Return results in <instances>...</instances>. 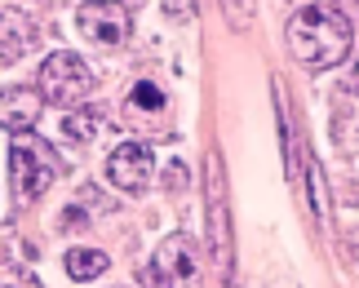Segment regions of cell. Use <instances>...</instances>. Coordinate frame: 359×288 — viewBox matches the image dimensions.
Here are the masks:
<instances>
[{
	"label": "cell",
	"mask_w": 359,
	"mask_h": 288,
	"mask_svg": "<svg viewBox=\"0 0 359 288\" xmlns=\"http://www.w3.org/2000/svg\"><path fill=\"white\" fill-rule=\"evenodd\" d=\"M351 40L355 32H351L346 13H337L333 5H306L288 18V49H293L297 62L315 67V71L337 67L351 53Z\"/></svg>",
	"instance_id": "cell-1"
},
{
	"label": "cell",
	"mask_w": 359,
	"mask_h": 288,
	"mask_svg": "<svg viewBox=\"0 0 359 288\" xmlns=\"http://www.w3.org/2000/svg\"><path fill=\"white\" fill-rule=\"evenodd\" d=\"M62 173V160L49 142L32 138V133H13V146H9V177H13V196L22 204L40 200L45 191L53 186V177Z\"/></svg>",
	"instance_id": "cell-2"
},
{
	"label": "cell",
	"mask_w": 359,
	"mask_h": 288,
	"mask_svg": "<svg viewBox=\"0 0 359 288\" xmlns=\"http://www.w3.org/2000/svg\"><path fill=\"white\" fill-rule=\"evenodd\" d=\"M151 288H204V270H200V253H196V240L191 235H169L160 240L156 257H151V270H147Z\"/></svg>",
	"instance_id": "cell-3"
},
{
	"label": "cell",
	"mask_w": 359,
	"mask_h": 288,
	"mask_svg": "<svg viewBox=\"0 0 359 288\" xmlns=\"http://www.w3.org/2000/svg\"><path fill=\"white\" fill-rule=\"evenodd\" d=\"M89 89H93V71H89V62L80 58V53L58 49V53H49V58L40 62V98L67 107V102L85 98Z\"/></svg>",
	"instance_id": "cell-4"
},
{
	"label": "cell",
	"mask_w": 359,
	"mask_h": 288,
	"mask_svg": "<svg viewBox=\"0 0 359 288\" xmlns=\"http://www.w3.org/2000/svg\"><path fill=\"white\" fill-rule=\"evenodd\" d=\"M76 27L80 36L93 40V45L102 49H120L124 40H129V9L120 5V0H85V5L76 9Z\"/></svg>",
	"instance_id": "cell-5"
},
{
	"label": "cell",
	"mask_w": 359,
	"mask_h": 288,
	"mask_svg": "<svg viewBox=\"0 0 359 288\" xmlns=\"http://www.w3.org/2000/svg\"><path fill=\"white\" fill-rule=\"evenodd\" d=\"M151 173H156V151L147 142H120L111 156H107V177H111V186L129 191V196L147 191Z\"/></svg>",
	"instance_id": "cell-6"
},
{
	"label": "cell",
	"mask_w": 359,
	"mask_h": 288,
	"mask_svg": "<svg viewBox=\"0 0 359 288\" xmlns=\"http://www.w3.org/2000/svg\"><path fill=\"white\" fill-rule=\"evenodd\" d=\"M209 226L217 235V266H231V217H226V186H222V156L209 151Z\"/></svg>",
	"instance_id": "cell-7"
},
{
	"label": "cell",
	"mask_w": 359,
	"mask_h": 288,
	"mask_svg": "<svg viewBox=\"0 0 359 288\" xmlns=\"http://www.w3.org/2000/svg\"><path fill=\"white\" fill-rule=\"evenodd\" d=\"M40 111H45V98L27 85H13V89H0V125L9 133H32L40 125Z\"/></svg>",
	"instance_id": "cell-8"
},
{
	"label": "cell",
	"mask_w": 359,
	"mask_h": 288,
	"mask_svg": "<svg viewBox=\"0 0 359 288\" xmlns=\"http://www.w3.org/2000/svg\"><path fill=\"white\" fill-rule=\"evenodd\" d=\"M36 40V22L22 9H0V62H13L32 49Z\"/></svg>",
	"instance_id": "cell-9"
},
{
	"label": "cell",
	"mask_w": 359,
	"mask_h": 288,
	"mask_svg": "<svg viewBox=\"0 0 359 288\" xmlns=\"http://www.w3.org/2000/svg\"><path fill=\"white\" fill-rule=\"evenodd\" d=\"M107 270V253L98 249H72L67 253V275L72 280H98Z\"/></svg>",
	"instance_id": "cell-10"
},
{
	"label": "cell",
	"mask_w": 359,
	"mask_h": 288,
	"mask_svg": "<svg viewBox=\"0 0 359 288\" xmlns=\"http://www.w3.org/2000/svg\"><path fill=\"white\" fill-rule=\"evenodd\" d=\"M102 129H107V120H102L98 111H72V116L62 120V133H67L72 142H89L93 133H102Z\"/></svg>",
	"instance_id": "cell-11"
},
{
	"label": "cell",
	"mask_w": 359,
	"mask_h": 288,
	"mask_svg": "<svg viewBox=\"0 0 359 288\" xmlns=\"http://www.w3.org/2000/svg\"><path fill=\"white\" fill-rule=\"evenodd\" d=\"M129 111H133V116H137V111H147V116L164 111V93H160V85H151V80H137L133 93H129Z\"/></svg>",
	"instance_id": "cell-12"
},
{
	"label": "cell",
	"mask_w": 359,
	"mask_h": 288,
	"mask_svg": "<svg viewBox=\"0 0 359 288\" xmlns=\"http://www.w3.org/2000/svg\"><path fill=\"white\" fill-rule=\"evenodd\" d=\"M0 288H45L40 280H32L22 266H13V262H0Z\"/></svg>",
	"instance_id": "cell-13"
},
{
	"label": "cell",
	"mask_w": 359,
	"mask_h": 288,
	"mask_svg": "<svg viewBox=\"0 0 359 288\" xmlns=\"http://www.w3.org/2000/svg\"><path fill=\"white\" fill-rule=\"evenodd\" d=\"M222 9H226V22L236 27V32H244L248 18H253V0H222Z\"/></svg>",
	"instance_id": "cell-14"
}]
</instances>
